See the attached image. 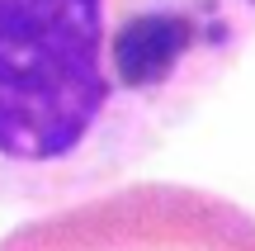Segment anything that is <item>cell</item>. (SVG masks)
<instances>
[{
    "label": "cell",
    "mask_w": 255,
    "mask_h": 251,
    "mask_svg": "<svg viewBox=\"0 0 255 251\" xmlns=\"http://www.w3.org/2000/svg\"><path fill=\"white\" fill-rule=\"evenodd\" d=\"M251 38L255 0H0V204L142 166Z\"/></svg>",
    "instance_id": "obj_1"
},
{
    "label": "cell",
    "mask_w": 255,
    "mask_h": 251,
    "mask_svg": "<svg viewBox=\"0 0 255 251\" xmlns=\"http://www.w3.org/2000/svg\"><path fill=\"white\" fill-rule=\"evenodd\" d=\"M0 251H255V214L194 185H100L19 223Z\"/></svg>",
    "instance_id": "obj_2"
}]
</instances>
